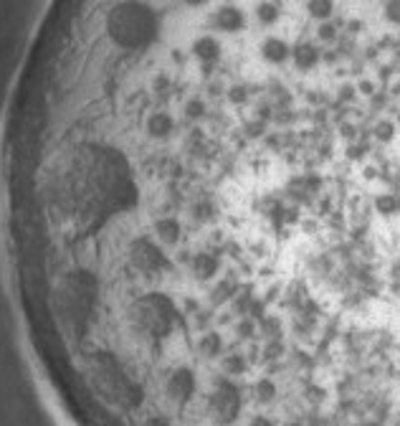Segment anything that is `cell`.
Here are the masks:
<instances>
[{
  "mask_svg": "<svg viewBox=\"0 0 400 426\" xmlns=\"http://www.w3.org/2000/svg\"><path fill=\"white\" fill-rule=\"evenodd\" d=\"M284 426H304V424H299V421H289V424H284Z\"/></svg>",
  "mask_w": 400,
  "mask_h": 426,
  "instance_id": "cell-14",
  "label": "cell"
},
{
  "mask_svg": "<svg viewBox=\"0 0 400 426\" xmlns=\"http://www.w3.org/2000/svg\"><path fill=\"white\" fill-rule=\"evenodd\" d=\"M249 426H274V421L266 419V416H256V419H251Z\"/></svg>",
  "mask_w": 400,
  "mask_h": 426,
  "instance_id": "cell-12",
  "label": "cell"
},
{
  "mask_svg": "<svg viewBox=\"0 0 400 426\" xmlns=\"http://www.w3.org/2000/svg\"><path fill=\"white\" fill-rule=\"evenodd\" d=\"M223 376H244L246 371H249V361H246L244 353H228V356H223Z\"/></svg>",
  "mask_w": 400,
  "mask_h": 426,
  "instance_id": "cell-6",
  "label": "cell"
},
{
  "mask_svg": "<svg viewBox=\"0 0 400 426\" xmlns=\"http://www.w3.org/2000/svg\"><path fill=\"white\" fill-rule=\"evenodd\" d=\"M223 348H226L223 335L215 333V330H208V333H203L200 340H198V353H200V358H205V361H213V358L223 356Z\"/></svg>",
  "mask_w": 400,
  "mask_h": 426,
  "instance_id": "cell-5",
  "label": "cell"
},
{
  "mask_svg": "<svg viewBox=\"0 0 400 426\" xmlns=\"http://www.w3.org/2000/svg\"><path fill=\"white\" fill-rule=\"evenodd\" d=\"M195 391H198V380L190 368H175L173 373L168 376V380H165V396L175 406H185L195 396Z\"/></svg>",
  "mask_w": 400,
  "mask_h": 426,
  "instance_id": "cell-2",
  "label": "cell"
},
{
  "mask_svg": "<svg viewBox=\"0 0 400 426\" xmlns=\"http://www.w3.org/2000/svg\"><path fill=\"white\" fill-rule=\"evenodd\" d=\"M256 333V322L251 320V317H244V320H238V325H236V335L241 340H249L251 335Z\"/></svg>",
  "mask_w": 400,
  "mask_h": 426,
  "instance_id": "cell-10",
  "label": "cell"
},
{
  "mask_svg": "<svg viewBox=\"0 0 400 426\" xmlns=\"http://www.w3.org/2000/svg\"><path fill=\"white\" fill-rule=\"evenodd\" d=\"M281 353H284V345L279 343V338H276L274 343L266 345V351H264V356H266V358H279Z\"/></svg>",
  "mask_w": 400,
  "mask_h": 426,
  "instance_id": "cell-11",
  "label": "cell"
},
{
  "mask_svg": "<svg viewBox=\"0 0 400 426\" xmlns=\"http://www.w3.org/2000/svg\"><path fill=\"white\" fill-rule=\"evenodd\" d=\"M375 208L377 213H383V216H390L398 211V198H395L393 193H377L375 196Z\"/></svg>",
  "mask_w": 400,
  "mask_h": 426,
  "instance_id": "cell-8",
  "label": "cell"
},
{
  "mask_svg": "<svg viewBox=\"0 0 400 426\" xmlns=\"http://www.w3.org/2000/svg\"><path fill=\"white\" fill-rule=\"evenodd\" d=\"M147 426H170V424H168V421H165V419H152Z\"/></svg>",
  "mask_w": 400,
  "mask_h": 426,
  "instance_id": "cell-13",
  "label": "cell"
},
{
  "mask_svg": "<svg viewBox=\"0 0 400 426\" xmlns=\"http://www.w3.org/2000/svg\"><path fill=\"white\" fill-rule=\"evenodd\" d=\"M233 289H236V284H233L231 279H223L221 284H218V287H215V289H213V304L226 302V299L231 297Z\"/></svg>",
  "mask_w": 400,
  "mask_h": 426,
  "instance_id": "cell-9",
  "label": "cell"
},
{
  "mask_svg": "<svg viewBox=\"0 0 400 426\" xmlns=\"http://www.w3.org/2000/svg\"><path fill=\"white\" fill-rule=\"evenodd\" d=\"M208 409L210 416L215 419V424L228 426L241 416L244 409V398H241V388L233 383L228 376H218L213 380V388H210L208 396Z\"/></svg>",
  "mask_w": 400,
  "mask_h": 426,
  "instance_id": "cell-1",
  "label": "cell"
},
{
  "mask_svg": "<svg viewBox=\"0 0 400 426\" xmlns=\"http://www.w3.org/2000/svg\"><path fill=\"white\" fill-rule=\"evenodd\" d=\"M276 383H274L271 378H259L254 385V396L259 403H271L274 398H276Z\"/></svg>",
  "mask_w": 400,
  "mask_h": 426,
  "instance_id": "cell-7",
  "label": "cell"
},
{
  "mask_svg": "<svg viewBox=\"0 0 400 426\" xmlns=\"http://www.w3.org/2000/svg\"><path fill=\"white\" fill-rule=\"evenodd\" d=\"M190 272L195 279L210 282L221 272V259L215 257V254H208V251H198V254L190 257Z\"/></svg>",
  "mask_w": 400,
  "mask_h": 426,
  "instance_id": "cell-3",
  "label": "cell"
},
{
  "mask_svg": "<svg viewBox=\"0 0 400 426\" xmlns=\"http://www.w3.org/2000/svg\"><path fill=\"white\" fill-rule=\"evenodd\" d=\"M152 234L163 246H178L180 239H183V226H180V221L175 216H163L155 221Z\"/></svg>",
  "mask_w": 400,
  "mask_h": 426,
  "instance_id": "cell-4",
  "label": "cell"
}]
</instances>
